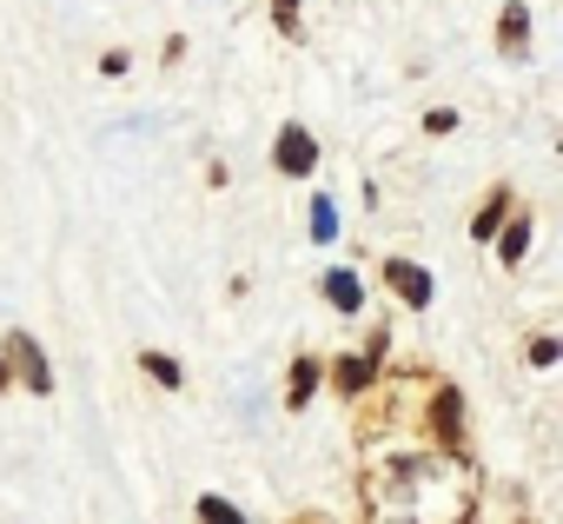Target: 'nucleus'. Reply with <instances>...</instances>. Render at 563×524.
Instances as JSON below:
<instances>
[{
    "label": "nucleus",
    "instance_id": "1",
    "mask_svg": "<svg viewBox=\"0 0 563 524\" xmlns=\"http://www.w3.org/2000/svg\"><path fill=\"white\" fill-rule=\"evenodd\" d=\"M365 511L372 524H471L477 478L464 471V458L398 451L385 471L365 478Z\"/></svg>",
    "mask_w": 563,
    "mask_h": 524
},
{
    "label": "nucleus",
    "instance_id": "2",
    "mask_svg": "<svg viewBox=\"0 0 563 524\" xmlns=\"http://www.w3.org/2000/svg\"><path fill=\"white\" fill-rule=\"evenodd\" d=\"M464 418H471L464 392H457L451 379H444V385H431V399H424V432H431V451H444V458H464V445H471Z\"/></svg>",
    "mask_w": 563,
    "mask_h": 524
},
{
    "label": "nucleus",
    "instance_id": "3",
    "mask_svg": "<svg viewBox=\"0 0 563 524\" xmlns=\"http://www.w3.org/2000/svg\"><path fill=\"white\" fill-rule=\"evenodd\" d=\"M0 365H8V379H14V385H27L34 399H47V392H54V359H47V346H41L27 326H14L8 339H0Z\"/></svg>",
    "mask_w": 563,
    "mask_h": 524
},
{
    "label": "nucleus",
    "instance_id": "4",
    "mask_svg": "<svg viewBox=\"0 0 563 524\" xmlns=\"http://www.w3.org/2000/svg\"><path fill=\"white\" fill-rule=\"evenodd\" d=\"M378 280H385V293H391L405 313H431V306H438V280L418 266V259H405V252H391V259H385Z\"/></svg>",
    "mask_w": 563,
    "mask_h": 524
},
{
    "label": "nucleus",
    "instance_id": "5",
    "mask_svg": "<svg viewBox=\"0 0 563 524\" xmlns=\"http://www.w3.org/2000/svg\"><path fill=\"white\" fill-rule=\"evenodd\" d=\"M272 173L278 179H312L319 173V133L299 127V120H286V127L272 133Z\"/></svg>",
    "mask_w": 563,
    "mask_h": 524
},
{
    "label": "nucleus",
    "instance_id": "6",
    "mask_svg": "<svg viewBox=\"0 0 563 524\" xmlns=\"http://www.w3.org/2000/svg\"><path fill=\"white\" fill-rule=\"evenodd\" d=\"M325 385L352 405V399H365V392L378 385V365H372L365 352H339V359H325Z\"/></svg>",
    "mask_w": 563,
    "mask_h": 524
},
{
    "label": "nucleus",
    "instance_id": "7",
    "mask_svg": "<svg viewBox=\"0 0 563 524\" xmlns=\"http://www.w3.org/2000/svg\"><path fill=\"white\" fill-rule=\"evenodd\" d=\"M319 299H325L339 319H365V280H358L352 266H325V280H319Z\"/></svg>",
    "mask_w": 563,
    "mask_h": 524
},
{
    "label": "nucleus",
    "instance_id": "8",
    "mask_svg": "<svg viewBox=\"0 0 563 524\" xmlns=\"http://www.w3.org/2000/svg\"><path fill=\"white\" fill-rule=\"evenodd\" d=\"M530 239H537V212H510L504 226H497V239H490V252H497V266H523L530 259Z\"/></svg>",
    "mask_w": 563,
    "mask_h": 524
},
{
    "label": "nucleus",
    "instance_id": "9",
    "mask_svg": "<svg viewBox=\"0 0 563 524\" xmlns=\"http://www.w3.org/2000/svg\"><path fill=\"white\" fill-rule=\"evenodd\" d=\"M319 392H325V359L299 352V359L286 365V412H306V405H312Z\"/></svg>",
    "mask_w": 563,
    "mask_h": 524
},
{
    "label": "nucleus",
    "instance_id": "10",
    "mask_svg": "<svg viewBox=\"0 0 563 524\" xmlns=\"http://www.w3.org/2000/svg\"><path fill=\"white\" fill-rule=\"evenodd\" d=\"M497 54L504 61H530V8L523 0H504L497 8Z\"/></svg>",
    "mask_w": 563,
    "mask_h": 524
},
{
    "label": "nucleus",
    "instance_id": "11",
    "mask_svg": "<svg viewBox=\"0 0 563 524\" xmlns=\"http://www.w3.org/2000/svg\"><path fill=\"white\" fill-rule=\"evenodd\" d=\"M510 212H517V193H510V179H497V186L484 193V206L471 212V239H477V245H490V239H497V226H504Z\"/></svg>",
    "mask_w": 563,
    "mask_h": 524
},
{
    "label": "nucleus",
    "instance_id": "12",
    "mask_svg": "<svg viewBox=\"0 0 563 524\" xmlns=\"http://www.w3.org/2000/svg\"><path fill=\"white\" fill-rule=\"evenodd\" d=\"M339 199L332 193H312V206H306V232H312V245H339Z\"/></svg>",
    "mask_w": 563,
    "mask_h": 524
},
{
    "label": "nucleus",
    "instance_id": "13",
    "mask_svg": "<svg viewBox=\"0 0 563 524\" xmlns=\"http://www.w3.org/2000/svg\"><path fill=\"white\" fill-rule=\"evenodd\" d=\"M140 372H146L159 392H186V365H179L173 352H159V346H140Z\"/></svg>",
    "mask_w": 563,
    "mask_h": 524
},
{
    "label": "nucleus",
    "instance_id": "14",
    "mask_svg": "<svg viewBox=\"0 0 563 524\" xmlns=\"http://www.w3.org/2000/svg\"><path fill=\"white\" fill-rule=\"evenodd\" d=\"M192 524H245V511L232 498H219V491H199L192 498Z\"/></svg>",
    "mask_w": 563,
    "mask_h": 524
},
{
    "label": "nucleus",
    "instance_id": "15",
    "mask_svg": "<svg viewBox=\"0 0 563 524\" xmlns=\"http://www.w3.org/2000/svg\"><path fill=\"white\" fill-rule=\"evenodd\" d=\"M272 28L278 41H306V0H272Z\"/></svg>",
    "mask_w": 563,
    "mask_h": 524
},
{
    "label": "nucleus",
    "instance_id": "16",
    "mask_svg": "<svg viewBox=\"0 0 563 524\" xmlns=\"http://www.w3.org/2000/svg\"><path fill=\"white\" fill-rule=\"evenodd\" d=\"M563 359V339H550V332H537V339H523V365L530 372H550Z\"/></svg>",
    "mask_w": 563,
    "mask_h": 524
},
{
    "label": "nucleus",
    "instance_id": "17",
    "mask_svg": "<svg viewBox=\"0 0 563 524\" xmlns=\"http://www.w3.org/2000/svg\"><path fill=\"white\" fill-rule=\"evenodd\" d=\"M424 133H431V140L457 133V107H431V113H424Z\"/></svg>",
    "mask_w": 563,
    "mask_h": 524
},
{
    "label": "nucleus",
    "instance_id": "18",
    "mask_svg": "<svg viewBox=\"0 0 563 524\" xmlns=\"http://www.w3.org/2000/svg\"><path fill=\"white\" fill-rule=\"evenodd\" d=\"M100 74H107V80L133 74V54H126V47H107V54H100Z\"/></svg>",
    "mask_w": 563,
    "mask_h": 524
},
{
    "label": "nucleus",
    "instance_id": "19",
    "mask_svg": "<svg viewBox=\"0 0 563 524\" xmlns=\"http://www.w3.org/2000/svg\"><path fill=\"white\" fill-rule=\"evenodd\" d=\"M365 359H372V365H385V359H391V332H385V326H372V339H365Z\"/></svg>",
    "mask_w": 563,
    "mask_h": 524
},
{
    "label": "nucleus",
    "instance_id": "20",
    "mask_svg": "<svg viewBox=\"0 0 563 524\" xmlns=\"http://www.w3.org/2000/svg\"><path fill=\"white\" fill-rule=\"evenodd\" d=\"M159 61H166V67H179V61H186V34H166V54H159Z\"/></svg>",
    "mask_w": 563,
    "mask_h": 524
},
{
    "label": "nucleus",
    "instance_id": "21",
    "mask_svg": "<svg viewBox=\"0 0 563 524\" xmlns=\"http://www.w3.org/2000/svg\"><path fill=\"white\" fill-rule=\"evenodd\" d=\"M286 524H332V511H299V517H286Z\"/></svg>",
    "mask_w": 563,
    "mask_h": 524
},
{
    "label": "nucleus",
    "instance_id": "22",
    "mask_svg": "<svg viewBox=\"0 0 563 524\" xmlns=\"http://www.w3.org/2000/svg\"><path fill=\"white\" fill-rule=\"evenodd\" d=\"M0 392H14V379H8V365H0Z\"/></svg>",
    "mask_w": 563,
    "mask_h": 524
},
{
    "label": "nucleus",
    "instance_id": "23",
    "mask_svg": "<svg viewBox=\"0 0 563 524\" xmlns=\"http://www.w3.org/2000/svg\"><path fill=\"white\" fill-rule=\"evenodd\" d=\"M517 524H530V517H517Z\"/></svg>",
    "mask_w": 563,
    "mask_h": 524
}]
</instances>
